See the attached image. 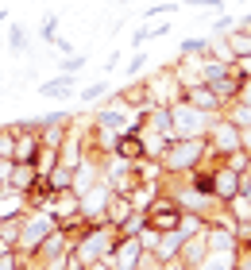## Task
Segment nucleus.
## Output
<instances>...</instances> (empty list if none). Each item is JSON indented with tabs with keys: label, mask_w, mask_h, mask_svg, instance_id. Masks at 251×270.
Instances as JSON below:
<instances>
[{
	"label": "nucleus",
	"mask_w": 251,
	"mask_h": 270,
	"mask_svg": "<svg viewBox=\"0 0 251 270\" xmlns=\"http://www.w3.org/2000/svg\"><path fill=\"white\" fill-rule=\"evenodd\" d=\"M120 151H124V155H139V139H135V135H124V139H120Z\"/></svg>",
	"instance_id": "nucleus-1"
},
{
	"label": "nucleus",
	"mask_w": 251,
	"mask_h": 270,
	"mask_svg": "<svg viewBox=\"0 0 251 270\" xmlns=\"http://www.w3.org/2000/svg\"><path fill=\"white\" fill-rule=\"evenodd\" d=\"M62 93H70L66 81H58V85H54V81H51V85H43V96H62Z\"/></svg>",
	"instance_id": "nucleus-2"
}]
</instances>
